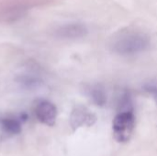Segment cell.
<instances>
[{"label":"cell","mask_w":157,"mask_h":156,"mask_svg":"<svg viewBox=\"0 0 157 156\" xmlns=\"http://www.w3.org/2000/svg\"><path fill=\"white\" fill-rule=\"evenodd\" d=\"M150 45L151 39L145 32L127 29L114 36L110 42V49L118 55L133 56L147 51Z\"/></svg>","instance_id":"6da1fadb"},{"label":"cell","mask_w":157,"mask_h":156,"mask_svg":"<svg viewBox=\"0 0 157 156\" xmlns=\"http://www.w3.org/2000/svg\"><path fill=\"white\" fill-rule=\"evenodd\" d=\"M135 129V115L133 111L118 112L112 123L113 137L118 143H127L131 140Z\"/></svg>","instance_id":"7a4b0ae2"},{"label":"cell","mask_w":157,"mask_h":156,"mask_svg":"<svg viewBox=\"0 0 157 156\" xmlns=\"http://www.w3.org/2000/svg\"><path fill=\"white\" fill-rule=\"evenodd\" d=\"M88 34V28L86 24L78 21L67 22L58 26L54 31L53 35L60 39L65 40H79L86 37Z\"/></svg>","instance_id":"3957f363"},{"label":"cell","mask_w":157,"mask_h":156,"mask_svg":"<svg viewBox=\"0 0 157 156\" xmlns=\"http://www.w3.org/2000/svg\"><path fill=\"white\" fill-rule=\"evenodd\" d=\"M97 120V117L86 107L82 105L75 106L70 115V126L74 131L84 126H92Z\"/></svg>","instance_id":"277c9868"},{"label":"cell","mask_w":157,"mask_h":156,"mask_svg":"<svg viewBox=\"0 0 157 156\" xmlns=\"http://www.w3.org/2000/svg\"><path fill=\"white\" fill-rule=\"evenodd\" d=\"M57 108L49 100H40L35 107V115L40 122L52 127L57 119Z\"/></svg>","instance_id":"5b68a950"},{"label":"cell","mask_w":157,"mask_h":156,"mask_svg":"<svg viewBox=\"0 0 157 156\" xmlns=\"http://www.w3.org/2000/svg\"><path fill=\"white\" fill-rule=\"evenodd\" d=\"M16 83L19 87L25 90H35L40 87L43 84V80L37 72V69H28L26 72L17 74L15 78Z\"/></svg>","instance_id":"8992f818"},{"label":"cell","mask_w":157,"mask_h":156,"mask_svg":"<svg viewBox=\"0 0 157 156\" xmlns=\"http://www.w3.org/2000/svg\"><path fill=\"white\" fill-rule=\"evenodd\" d=\"M22 122L21 117L4 116L0 117V130L7 136H15L21 132Z\"/></svg>","instance_id":"52a82bcc"},{"label":"cell","mask_w":157,"mask_h":156,"mask_svg":"<svg viewBox=\"0 0 157 156\" xmlns=\"http://www.w3.org/2000/svg\"><path fill=\"white\" fill-rule=\"evenodd\" d=\"M85 92L90 100L98 107H104L107 104V92L103 85L91 84L85 87Z\"/></svg>","instance_id":"ba28073f"},{"label":"cell","mask_w":157,"mask_h":156,"mask_svg":"<svg viewBox=\"0 0 157 156\" xmlns=\"http://www.w3.org/2000/svg\"><path fill=\"white\" fill-rule=\"evenodd\" d=\"M116 104L118 108V112L133 111L132 97L128 89H123L118 94Z\"/></svg>","instance_id":"9c48e42d"},{"label":"cell","mask_w":157,"mask_h":156,"mask_svg":"<svg viewBox=\"0 0 157 156\" xmlns=\"http://www.w3.org/2000/svg\"><path fill=\"white\" fill-rule=\"evenodd\" d=\"M144 90L148 93L157 104V81H149L143 86Z\"/></svg>","instance_id":"30bf717a"}]
</instances>
